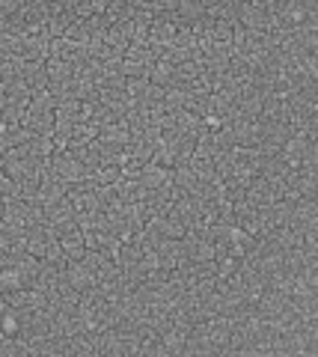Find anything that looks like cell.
Here are the masks:
<instances>
[{
    "label": "cell",
    "mask_w": 318,
    "mask_h": 357,
    "mask_svg": "<svg viewBox=\"0 0 318 357\" xmlns=\"http://www.w3.org/2000/svg\"><path fill=\"white\" fill-rule=\"evenodd\" d=\"M134 182H140L146 188V191H158V188H164V185H173V170H167V167H158V164H143L137 170V176H134Z\"/></svg>",
    "instance_id": "7a4b0ae2"
},
{
    "label": "cell",
    "mask_w": 318,
    "mask_h": 357,
    "mask_svg": "<svg viewBox=\"0 0 318 357\" xmlns=\"http://www.w3.org/2000/svg\"><path fill=\"white\" fill-rule=\"evenodd\" d=\"M48 173H54L57 178H63L65 185H78L86 176V167L74 158L72 152H54L48 161Z\"/></svg>",
    "instance_id": "6da1fadb"
},
{
    "label": "cell",
    "mask_w": 318,
    "mask_h": 357,
    "mask_svg": "<svg viewBox=\"0 0 318 357\" xmlns=\"http://www.w3.org/2000/svg\"><path fill=\"white\" fill-rule=\"evenodd\" d=\"M60 248H63L65 262H81L84 253H86L84 232L81 229H72V232H65V236H60Z\"/></svg>",
    "instance_id": "3957f363"
},
{
    "label": "cell",
    "mask_w": 318,
    "mask_h": 357,
    "mask_svg": "<svg viewBox=\"0 0 318 357\" xmlns=\"http://www.w3.org/2000/svg\"><path fill=\"white\" fill-rule=\"evenodd\" d=\"M0 218H3V199H0Z\"/></svg>",
    "instance_id": "277c9868"
}]
</instances>
